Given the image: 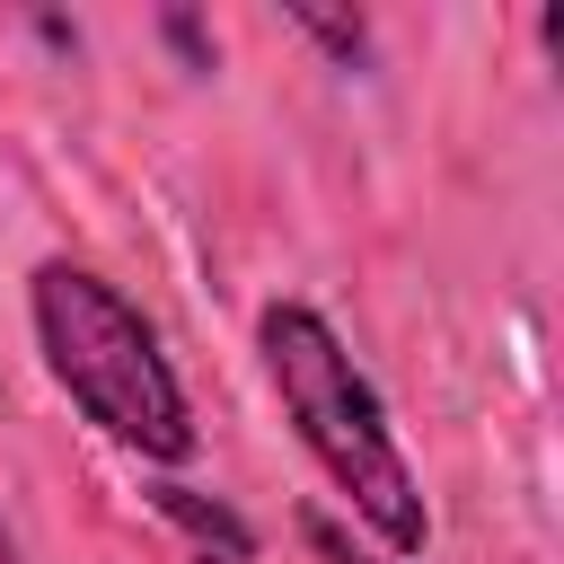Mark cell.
I'll return each mask as SVG.
<instances>
[{
    "label": "cell",
    "instance_id": "obj_1",
    "mask_svg": "<svg viewBox=\"0 0 564 564\" xmlns=\"http://www.w3.org/2000/svg\"><path fill=\"white\" fill-rule=\"evenodd\" d=\"M256 352L273 370V397L300 432V449L326 467V485L352 502V520L388 546V555H423L432 546V511H423V485L388 432V405L379 388L361 379V361L344 352V335L308 308V300H273L256 317Z\"/></svg>",
    "mask_w": 564,
    "mask_h": 564
},
{
    "label": "cell",
    "instance_id": "obj_2",
    "mask_svg": "<svg viewBox=\"0 0 564 564\" xmlns=\"http://www.w3.org/2000/svg\"><path fill=\"white\" fill-rule=\"evenodd\" d=\"M26 317H35V344H44V370L70 388V405L106 441H123L159 467L194 458V405H185L150 317L106 273H88L70 256H44L26 273Z\"/></svg>",
    "mask_w": 564,
    "mask_h": 564
},
{
    "label": "cell",
    "instance_id": "obj_3",
    "mask_svg": "<svg viewBox=\"0 0 564 564\" xmlns=\"http://www.w3.org/2000/svg\"><path fill=\"white\" fill-rule=\"evenodd\" d=\"M150 502H159V511H167L203 555H229V564H247V555H256V529H247L229 502H212V494H194V485H150Z\"/></svg>",
    "mask_w": 564,
    "mask_h": 564
},
{
    "label": "cell",
    "instance_id": "obj_4",
    "mask_svg": "<svg viewBox=\"0 0 564 564\" xmlns=\"http://www.w3.org/2000/svg\"><path fill=\"white\" fill-rule=\"evenodd\" d=\"M291 26H300V35H317V44H326V53L344 62V70H352V62L370 53V26H361V18H326V9H291Z\"/></svg>",
    "mask_w": 564,
    "mask_h": 564
},
{
    "label": "cell",
    "instance_id": "obj_5",
    "mask_svg": "<svg viewBox=\"0 0 564 564\" xmlns=\"http://www.w3.org/2000/svg\"><path fill=\"white\" fill-rule=\"evenodd\" d=\"M308 538H317V555H326V564H379V555H352L335 520H308Z\"/></svg>",
    "mask_w": 564,
    "mask_h": 564
},
{
    "label": "cell",
    "instance_id": "obj_6",
    "mask_svg": "<svg viewBox=\"0 0 564 564\" xmlns=\"http://www.w3.org/2000/svg\"><path fill=\"white\" fill-rule=\"evenodd\" d=\"M0 564H18V546H9V529H0Z\"/></svg>",
    "mask_w": 564,
    "mask_h": 564
},
{
    "label": "cell",
    "instance_id": "obj_7",
    "mask_svg": "<svg viewBox=\"0 0 564 564\" xmlns=\"http://www.w3.org/2000/svg\"><path fill=\"white\" fill-rule=\"evenodd\" d=\"M194 564H229V555H194Z\"/></svg>",
    "mask_w": 564,
    "mask_h": 564
}]
</instances>
